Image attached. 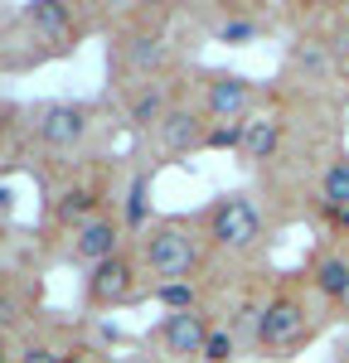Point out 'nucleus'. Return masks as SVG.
<instances>
[{"mask_svg":"<svg viewBox=\"0 0 349 363\" xmlns=\"http://www.w3.org/2000/svg\"><path fill=\"white\" fill-rule=\"evenodd\" d=\"M141 267L160 281H189L199 267V238L179 218H160L141 233Z\"/></svg>","mask_w":349,"mask_h":363,"instance_id":"1","label":"nucleus"},{"mask_svg":"<svg viewBox=\"0 0 349 363\" xmlns=\"http://www.w3.org/2000/svg\"><path fill=\"white\" fill-rule=\"evenodd\" d=\"M311 286H316L325 301H345L349 291V257L345 252H325V257H316V267H311Z\"/></svg>","mask_w":349,"mask_h":363,"instance_id":"12","label":"nucleus"},{"mask_svg":"<svg viewBox=\"0 0 349 363\" xmlns=\"http://www.w3.org/2000/svg\"><path fill=\"white\" fill-rule=\"evenodd\" d=\"M131 126H155V131H160V121H165V116H170V97H165V87L160 83H150V87H141V92H136V97H131Z\"/></svg>","mask_w":349,"mask_h":363,"instance_id":"14","label":"nucleus"},{"mask_svg":"<svg viewBox=\"0 0 349 363\" xmlns=\"http://www.w3.org/2000/svg\"><path fill=\"white\" fill-rule=\"evenodd\" d=\"M257 39V20H223L218 25V44H253Z\"/></svg>","mask_w":349,"mask_h":363,"instance_id":"22","label":"nucleus"},{"mask_svg":"<svg viewBox=\"0 0 349 363\" xmlns=\"http://www.w3.org/2000/svg\"><path fill=\"white\" fill-rule=\"evenodd\" d=\"M320 203H325V213L349 208V155L325 165V174H320Z\"/></svg>","mask_w":349,"mask_h":363,"instance_id":"16","label":"nucleus"},{"mask_svg":"<svg viewBox=\"0 0 349 363\" xmlns=\"http://www.w3.org/2000/svg\"><path fill=\"white\" fill-rule=\"evenodd\" d=\"M243 136H248V121H228V126H209V150H243Z\"/></svg>","mask_w":349,"mask_h":363,"instance_id":"20","label":"nucleus"},{"mask_svg":"<svg viewBox=\"0 0 349 363\" xmlns=\"http://www.w3.org/2000/svg\"><path fill=\"white\" fill-rule=\"evenodd\" d=\"M160 58H165V49H160L155 34H131V39L121 44V63H126L136 78H145L150 68H160Z\"/></svg>","mask_w":349,"mask_h":363,"instance_id":"17","label":"nucleus"},{"mask_svg":"<svg viewBox=\"0 0 349 363\" xmlns=\"http://www.w3.org/2000/svg\"><path fill=\"white\" fill-rule=\"evenodd\" d=\"M131 296H136V262H131L126 252H116L112 262L92 267V277H87V301H92L97 310L126 306Z\"/></svg>","mask_w":349,"mask_h":363,"instance_id":"6","label":"nucleus"},{"mask_svg":"<svg viewBox=\"0 0 349 363\" xmlns=\"http://www.w3.org/2000/svg\"><path fill=\"white\" fill-rule=\"evenodd\" d=\"M340 315H345V320H349V291H345V301H340Z\"/></svg>","mask_w":349,"mask_h":363,"instance_id":"26","label":"nucleus"},{"mask_svg":"<svg viewBox=\"0 0 349 363\" xmlns=\"http://www.w3.org/2000/svg\"><path fill=\"white\" fill-rule=\"evenodd\" d=\"M92 131V112L83 102H44L34 112V136L44 140L49 150H78Z\"/></svg>","mask_w":349,"mask_h":363,"instance_id":"4","label":"nucleus"},{"mask_svg":"<svg viewBox=\"0 0 349 363\" xmlns=\"http://www.w3.org/2000/svg\"><path fill=\"white\" fill-rule=\"evenodd\" d=\"M233 354H238V339H233L228 330H214L209 344H204V359L209 363H233Z\"/></svg>","mask_w":349,"mask_h":363,"instance_id":"21","label":"nucleus"},{"mask_svg":"<svg viewBox=\"0 0 349 363\" xmlns=\"http://www.w3.org/2000/svg\"><path fill=\"white\" fill-rule=\"evenodd\" d=\"M287 63L296 68V73H306L311 83H320V78L335 73V49H330L325 39H296L291 54H287Z\"/></svg>","mask_w":349,"mask_h":363,"instance_id":"11","label":"nucleus"},{"mask_svg":"<svg viewBox=\"0 0 349 363\" xmlns=\"http://www.w3.org/2000/svg\"><path fill=\"white\" fill-rule=\"evenodd\" d=\"M248 112H253V83L243 73H209V83H204V116H209V126L248 121Z\"/></svg>","mask_w":349,"mask_h":363,"instance_id":"5","label":"nucleus"},{"mask_svg":"<svg viewBox=\"0 0 349 363\" xmlns=\"http://www.w3.org/2000/svg\"><path fill=\"white\" fill-rule=\"evenodd\" d=\"M204 228H209L214 247L223 252H253L262 242V213L248 194H223L204 213Z\"/></svg>","mask_w":349,"mask_h":363,"instance_id":"3","label":"nucleus"},{"mask_svg":"<svg viewBox=\"0 0 349 363\" xmlns=\"http://www.w3.org/2000/svg\"><path fill=\"white\" fill-rule=\"evenodd\" d=\"M63 363H92L87 354H63Z\"/></svg>","mask_w":349,"mask_h":363,"instance_id":"25","label":"nucleus"},{"mask_svg":"<svg viewBox=\"0 0 349 363\" xmlns=\"http://www.w3.org/2000/svg\"><path fill=\"white\" fill-rule=\"evenodd\" d=\"M0 363H5V344H0Z\"/></svg>","mask_w":349,"mask_h":363,"instance_id":"27","label":"nucleus"},{"mask_svg":"<svg viewBox=\"0 0 349 363\" xmlns=\"http://www.w3.org/2000/svg\"><path fill=\"white\" fill-rule=\"evenodd\" d=\"M20 363H63V354H58L54 344H29L25 354H20Z\"/></svg>","mask_w":349,"mask_h":363,"instance_id":"23","label":"nucleus"},{"mask_svg":"<svg viewBox=\"0 0 349 363\" xmlns=\"http://www.w3.org/2000/svg\"><path fill=\"white\" fill-rule=\"evenodd\" d=\"M306 335H311V310L301 306L296 296H272L253 315V344L262 354H272V359H282L287 349H296Z\"/></svg>","mask_w":349,"mask_h":363,"instance_id":"2","label":"nucleus"},{"mask_svg":"<svg viewBox=\"0 0 349 363\" xmlns=\"http://www.w3.org/2000/svg\"><path fill=\"white\" fill-rule=\"evenodd\" d=\"M25 25L34 29V34H44L49 44H63V39H73L78 20H73V5H63V0H29Z\"/></svg>","mask_w":349,"mask_h":363,"instance_id":"10","label":"nucleus"},{"mask_svg":"<svg viewBox=\"0 0 349 363\" xmlns=\"http://www.w3.org/2000/svg\"><path fill=\"white\" fill-rule=\"evenodd\" d=\"M209 140V116L194 112V107H170V116L160 121V145L170 155H184V150H199Z\"/></svg>","mask_w":349,"mask_h":363,"instance_id":"9","label":"nucleus"},{"mask_svg":"<svg viewBox=\"0 0 349 363\" xmlns=\"http://www.w3.org/2000/svg\"><path fill=\"white\" fill-rule=\"evenodd\" d=\"M145 194H150V174H136L131 179V194H126V208H121V223L136 228V233H145Z\"/></svg>","mask_w":349,"mask_h":363,"instance_id":"18","label":"nucleus"},{"mask_svg":"<svg viewBox=\"0 0 349 363\" xmlns=\"http://www.w3.org/2000/svg\"><path fill=\"white\" fill-rule=\"evenodd\" d=\"M10 320H15V296L0 291V325H10Z\"/></svg>","mask_w":349,"mask_h":363,"instance_id":"24","label":"nucleus"},{"mask_svg":"<svg viewBox=\"0 0 349 363\" xmlns=\"http://www.w3.org/2000/svg\"><path fill=\"white\" fill-rule=\"evenodd\" d=\"M277 145H282V121L253 116V121H248V136H243V155H248V160H272Z\"/></svg>","mask_w":349,"mask_h":363,"instance_id":"15","label":"nucleus"},{"mask_svg":"<svg viewBox=\"0 0 349 363\" xmlns=\"http://www.w3.org/2000/svg\"><path fill=\"white\" fill-rule=\"evenodd\" d=\"M209 335H214V325H209L204 310H174L160 320V344H165L170 359H204Z\"/></svg>","mask_w":349,"mask_h":363,"instance_id":"7","label":"nucleus"},{"mask_svg":"<svg viewBox=\"0 0 349 363\" xmlns=\"http://www.w3.org/2000/svg\"><path fill=\"white\" fill-rule=\"evenodd\" d=\"M121 218L116 213H97L92 223H83L73 233V262H83V267H102V262H112L116 252H121Z\"/></svg>","mask_w":349,"mask_h":363,"instance_id":"8","label":"nucleus"},{"mask_svg":"<svg viewBox=\"0 0 349 363\" xmlns=\"http://www.w3.org/2000/svg\"><path fill=\"white\" fill-rule=\"evenodd\" d=\"M97 213H102V199L92 194V189H68V194L54 203V218L63 228H73V233H78L83 223H92Z\"/></svg>","mask_w":349,"mask_h":363,"instance_id":"13","label":"nucleus"},{"mask_svg":"<svg viewBox=\"0 0 349 363\" xmlns=\"http://www.w3.org/2000/svg\"><path fill=\"white\" fill-rule=\"evenodd\" d=\"M155 301H160V306L170 310H199L194 306V301H199V296H194V281H160V286H155Z\"/></svg>","mask_w":349,"mask_h":363,"instance_id":"19","label":"nucleus"}]
</instances>
